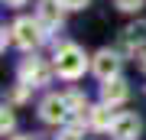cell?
Instances as JSON below:
<instances>
[{"label":"cell","instance_id":"6da1fadb","mask_svg":"<svg viewBox=\"0 0 146 140\" xmlns=\"http://www.w3.org/2000/svg\"><path fill=\"white\" fill-rule=\"evenodd\" d=\"M84 68H88V56H84L81 46H75V42H65V46L55 49V72L62 78H81Z\"/></svg>","mask_w":146,"mask_h":140},{"label":"cell","instance_id":"7a4b0ae2","mask_svg":"<svg viewBox=\"0 0 146 140\" xmlns=\"http://www.w3.org/2000/svg\"><path fill=\"white\" fill-rule=\"evenodd\" d=\"M46 26H42L39 20H29V16H20L13 26H10V42L13 46H20V49H36L42 36H46Z\"/></svg>","mask_w":146,"mask_h":140},{"label":"cell","instance_id":"3957f363","mask_svg":"<svg viewBox=\"0 0 146 140\" xmlns=\"http://www.w3.org/2000/svg\"><path fill=\"white\" fill-rule=\"evenodd\" d=\"M68 114H72V108H68L65 94H49V98L39 104V117L46 121V124H65Z\"/></svg>","mask_w":146,"mask_h":140},{"label":"cell","instance_id":"277c9868","mask_svg":"<svg viewBox=\"0 0 146 140\" xmlns=\"http://www.w3.org/2000/svg\"><path fill=\"white\" fill-rule=\"evenodd\" d=\"M20 82L29 85V88H39V85L49 82V65L42 59H23L20 62Z\"/></svg>","mask_w":146,"mask_h":140},{"label":"cell","instance_id":"5b68a950","mask_svg":"<svg viewBox=\"0 0 146 140\" xmlns=\"http://www.w3.org/2000/svg\"><path fill=\"white\" fill-rule=\"evenodd\" d=\"M140 130H143V124L136 114H117L114 124H110V137L114 140H136Z\"/></svg>","mask_w":146,"mask_h":140},{"label":"cell","instance_id":"8992f818","mask_svg":"<svg viewBox=\"0 0 146 140\" xmlns=\"http://www.w3.org/2000/svg\"><path fill=\"white\" fill-rule=\"evenodd\" d=\"M94 75L101 78V82H110V78H117L120 75V59H117V52H110V49H101L98 56H94Z\"/></svg>","mask_w":146,"mask_h":140},{"label":"cell","instance_id":"52a82bcc","mask_svg":"<svg viewBox=\"0 0 146 140\" xmlns=\"http://www.w3.org/2000/svg\"><path fill=\"white\" fill-rule=\"evenodd\" d=\"M127 94H130V88H127V82H123L120 75L101 85V101H104V104H123Z\"/></svg>","mask_w":146,"mask_h":140},{"label":"cell","instance_id":"ba28073f","mask_svg":"<svg viewBox=\"0 0 146 140\" xmlns=\"http://www.w3.org/2000/svg\"><path fill=\"white\" fill-rule=\"evenodd\" d=\"M62 0H39V23L46 26V29H55L58 23H62Z\"/></svg>","mask_w":146,"mask_h":140},{"label":"cell","instance_id":"9c48e42d","mask_svg":"<svg viewBox=\"0 0 146 140\" xmlns=\"http://www.w3.org/2000/svg\"><path fill=\"white\" fill-rule=\"evenodd\" d=\"M114 117H117V114H110V104H104V101H101L98 108H88V124H91L94 130H110Z\"/></svg>","mask_w":146,"mask_h":140},{"label":"cell","instance_id":"30bf717a","mask_svg":"<svg viewBox=\"0 0 146 140\" xmlns=\"http://www.w3.org/2000/svg\"><path fill=\"white\" fill-rule=\"evenodd\" d=\"M123 42H127V46H143V42H146V26L143 23L127 26V29H123Z\"/></svg>","mask_w":146,"mask_h":140},{"label":"cell","instance_id":"8fae6325","mask_svg":"<svg viewBox=\"0 0 146 140\" xmlns=\"http://www.w3.org/2000/svg\"><path fill=\"white\" fill-rule=\"evenodd\" d=\"M65 101H68V108H72V111H81V114H88V101H84V94L68 91V94H65Z\"/></svg>","mask_w":146,"mask_h":140},{"label":"cell","instance_id":"7c38bea8","mask_svg":"<svg viewBox=\"0 0 146 140\" xmlns=\"http://www.w3.org/2000/svg\"><path fill=\"white\" fill-rule=\"evenodd\" d=\"M13 124H16L13 111H10V108H3V114H0V130H3V134H10V130H13Z\"/></svg>","mask_w":146,"mask_h":140},{"label":"cell","instance_id":"4fadbf2b","mask_svg":"<svg viewBox=\"0 0 146 140\" xmlns=\"http://www.w3.org/2000/svg\"><path fill=\"white\" fill-rule=\"evenodd\" d=\"M117 7H120V10H127V13H133V10H140V7H143V0H117Z\"/></svg>","mask_w":146,"mask_h":140},{"label":"cell","instance_id":"5bb4252c","mask_svg":"<svg viewBox=\"0 0 146 140\" xmlns=\"http://www.w3.org/2000/svg\"><path fill=\"white\" fill-rule=\"evenodd\" d=\"M62 3H65V10H84L88 0H62Z\"/></svg>","mask_w":146,"mask_h":140},{"label":"cell","instance_id":"9a60e30c","mask_svg":"<svg viewBox=\"0 0 146 140\" xmlns=\"http://www.w3.org/2000/svg\"><path fill=\"white\" fill-rule=\"evenodd\" d=\"M55 140H81V134L78 130H65V134H58Z\"/></svg>","mask_w":146,"mask_h":140},{"label":"cell","instance_id":"2e32d148","mask_svg":"<svg viewBox=\"0 0 146 140\" xmlns=\"http://www.w3.org/2000/svg\"><path fill=\"white\" fill-rule=\"evenodd\" d=\"M3 3H7V7H23L26 0H3Z\"/></svg>","mask_w":146,"mask_h":140},{"label":"cell","instance_id":"e0dca14e","mask_svg":"<svg viewBox=\"0 0 146 140\" xmlns=\"http://www.w3.org/2000/svg\"><path fill=\"white\" fill-rule=\"evenodd\" d=\"M10 140H33V137H10Z\"/></svg>","mask_w":146,"mask_h":140}]
</instances>
